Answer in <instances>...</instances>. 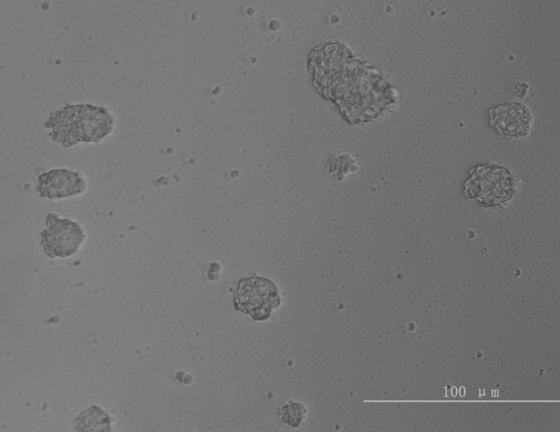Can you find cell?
<instances>
[{
    "mask_svg": "<svg viewBox=\"0 0 560 432\" xmlns=\"http://www.w3.org/2000/svg\"><path fill=\"white\" fill-rule=\"evenodd\" d=\"M351 51L339 43L327 44L313 51L310 65L313 82L329 100L338 106L350 122L377 116L387 104V83Z\"/></svg>",
    "mask_w": 560,
    "mask_h": 432,
    "instance_id": "6da1fadb",
    "label": "cell"
},
{
    "mask_svg": "<svg viewBox=\"0 0 560 432\" xmlns=\"http://www.w3.org/2000/svg\"><path fill=\"white\" fill-rule=\"evenodd\" d=\"M113 117L101 106L68 105L54 112L46 125L49 135L65 147L79 142L98 143L110 133Z\"/></svg>",
    "mask_w": 560,
    "mask_h": 432,
    "instance_id": "7a4b0ae2",
    "label": "cell"
},
{
    "mask_svg": "<svg viewBox=\"0 0 560 432\" xmlns=\"http://www.w3.org/2000/svg\"><path fill=\"white\" fill-rule=\"evenodd\" d=\"M514 178L506 169L492 164L478 165L469 171L464 194L483 206H499L514 193Z\"/></svg>",
    "mask_w": 560,
    "mask_h": 432,
    "instance_id": "3957f363",
    "label": "cell"
},
{
    "mask_svg": "<svg viewBox=\"0 0 560 432\" xmlns=\"http://www.w3.org/2000/svg\"><path fill=\"white\" fill-rule=\"evenodd\" d=\"M276 284L269 279L253 275L241 280L234 292L233 307L256 321L267 320L280 304Z\"/></svg>",
    "mask_w": 560,
    "mask_h": 432,
    "instance_id": "277c9868",
    "label": "cell"
},
{
    "mask_svg": "<svg viewBox=\"0 0 560 432\" xmlns=\"http://www.w3.org/2000/svg\"><path fill=\"white\" fill-rule=\"evenodd\" d=\"M46 227L40 233L42 246L51 258H65L75 254L86 239L82 226L76 221L49 213Z\"/></svg>",
    "mask_w": 560,
    "mask_h": 432,
    "instance_id": "5b68a950",
    "label": "cell"
},
{
    "mask_svg": "<svg viewBox=\"0 0 560 432\" xmlns=\"http://www.w3.org/2000/svg\"><path fill=\"white\" fill-rule=\"evenodd\" d=\"M86 188V180L77 169H51L42 172L37 178L36 190L42 198L48 200L81 195Z\"/></svg>",
    "mask_w": 560,
    "mask_h": 432,
    "instance_id": "8992f818",
    "label": "cell"
},
{
    "mask_svg": "<svg viewBox=\"0 0 560 432\" xmlns=\"http://www.w3.org/2000/svg\"><path fill=\"white\" fill-rule=\"evenodd\" d=\"M489 117L490 126L508 138L527 135L533 124L528 107L519 103L497 105L489 110Z\"/></svg>",
    "mask_w": 560,
    "mask_h": 432,
    "instance_id": "52a82bcc",
    "label": "cell"
},
{
    "mask_svg": "<svg viewBox=\"0 0 560 432\" xmlns=\"http://www.w3.org/2000/svg\"><path fill=\"white\" fill-rule=\"evenodd\" d=\"M110 424L107 413L98 407L92 406L78 415L75 428L77 431H110Z\"/></svg>",
    "mask_w": 560,
    "mask_h": 432,
    "instance_id": "ba28073f",
    "label": "cell"
},
{
    "mask_svg": "<svg viewBox=\"0 0 560 432\" xmlns=\"http://www.w3.org/2000/svg\"><path fill=\"white\" fill-rule=\"evenodd\" d=\"M307 410L300 402H291L285 405L281 411V419L284 423L298 427L306 417Z\"/></svg>",
    "mask_w": 560,
    "mask_h": 432,
    "instance_id": "9c48e42d",
    "label": "cell"
}]
</instances>
